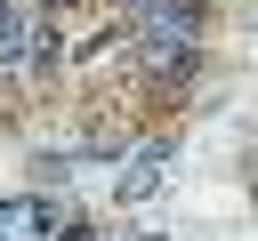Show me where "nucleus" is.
<instances>
[{
    "label": "nucleus",
    "instance_id": "nucleus-1",
    "mask_svg": "<svg viewBox=\"0 0 258 241\" xmlns=\"http://www.w3.org/2000/svg\"><path fill=\"white\" fill-rule=\"evenodd\" d=\"M169 161H177V145H169V137H145V145H137V161H121L113 201H121V209H145V201L169 185Z\"/></svg>",
    "mask_w": 258,
    "mask_h": 241
},
{
    "label": "nucleus",
    "instance_id": "nucleus-2",
    "mask_svg": "<svg viewBox=\"0 0 258 241\" xmlns=\"http://www.w3.org/2000/svg\"><path fill=\"white\" fill-rule=\"evenodd\" d=\"M137 64H145L153 80H169V88H177V80L194 72V40H169V32H137Z\"/></svg>",
    "mask_w": 258,
    "mask_h": 241
},
{
    "label": "nucleus",
    "instance_id": "nucleus-3",
    "mask_svg": "<svg viewBox=\"0 0 258 241\" xmlns=\"http://www.w3.org/2000/svg\"><path fill=\"white\" fill-rule=\"evenodd\" d=\"M0 241H56V201H0Z\"/></svg>",
    "mask_w": 258,
    "mask_h": 241
},
{
    "label": "nucleus",
    "instance_id": "nucleus-4",
    "mask_svg": "<svg viewBox=\"0 0 258 241\" xmlns=\"http://www.w3.org/2000/svg\"><path fill=\"white\" fill-rule=\"evenodd\" d=\"M137 32H169V40H194V32H202V8H194V0H137Z\"/></svg>",
    "mask_w": 258,
    "mask_h": 241
},
{
    "label": "nucleus",
    "instance_id": "nucleus-5",
    "mask_svg": "<svg viewBox=\"0 0 258 241\" xmlns=\"http://www.w3.org/2000/svg\"><path fill=\"white\" fill-rule=\"evenodd\" d=\"M24 40H32V8L0 0V72H8V64H24Z\"/></svg>",
    "mask_w": 258,
    "mask_h": 241
},
{
    "label": "nucleus",
    "instance_id": "nucleus-6",
    "mask_svg": "<svg viewBox=\"0 0 258 241\" xmlns=\"http://www.w3.org/2000/svg\"><path fill=\"white\" fill-rule=\"evenodd\" d=\"M40 8H48V16H64V8H81V0H40Z\"/></svg>",
    "mask_w": 258,
    "mask_h": 241
},
{
    "label": "nucleus",
    "instance_id": "nucleus-7",
    "mask_svg": "<svg viewBox=\"0 0 258 241\" xmlns=\"http://www.w3.org/2000/svg\"><path fill=\"white\" fill-rule=\"evenodd\" d=\"M56 241H89V233H81V225H64V233H56Z\"/></svg>",
    "mask_w": 258,
    "mask_h": 241
},
{
    "label": "nucleus",
    "instance_id": "nucleus-8",
    "mask_svg": "<svg viewBox=\"0 0 258 241\" xmlns=\"http://www.w3.org/2000/svg\"><path fill=\"white\" fill-rule=\"evenodd\" d=\"M145 241H161V233H145Z\"/></svg>",
    "mask_w": 258,
    "mask_h": 241
}]
</instances>
